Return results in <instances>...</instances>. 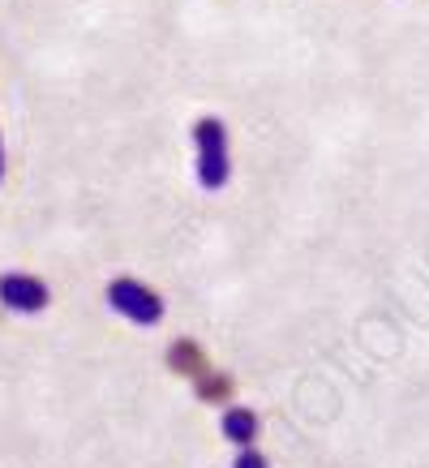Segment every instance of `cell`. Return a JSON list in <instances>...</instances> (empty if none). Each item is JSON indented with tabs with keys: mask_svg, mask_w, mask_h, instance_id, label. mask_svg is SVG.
I'll return each instance as SVG.
<instances>
[{
	"mask_svg": "<svg viewBox=\"0 0 429 468\" xmlns=\"http://www.w3.org/2000/svg\"><path fill=\"white\" fill-rule=\"evenodd\" d=\"M194 146H198V181L202 189H224L232 176V155H228V129L219 116H202L194 125Z\"/></svg>",
	"mask_w": 429,
	"mask_h": 468,
	"instance_id": "cell-1",
	"label": "cell"
},
{
	"mask_svg": "<svg viewBox=\"0 0 429 468\" xmlns=\"http://www.w3.org/2000/svg\"><path fill=\"white\" fill-rule=\"evenodd\" d=\"M108 305H112L120 318H129V323H138V326H155L159 318H163V297H159L155 288L129 280V275H120V280L108 284Z\"/></svg>",
	"mask_w": 429,
	"mask_h": 468,
	"instance_id": "cell-2",
	"label": "cell"
},
{
	"mask_svg": "<svg viewBox=\"0 0 429 468\" xmlns=\"http://www.w3.org/2000/svg\"><path fill=\"white\" fill-rule=\"evenodd\" d=\"M47 284H43L39 275H26V271H9V275H0V305L14 314H39L47 310Z\"/></svg>",
	"mask_w": 429,
	"mask_h": 468,
	"instance_id": "cell-3",
	"label": "cell"
},
{
	"mask_svg": "<svg viewBox=\"0 0 429 468\" xmlns=\"http://www.w3.org/2000/svg\"><path fill=\"white\" fill-rule=\"evenodd\" d=\"M219 430H224V439L236 442V447H254V439L262 434L254 409H228L224 412V421H219Z\"/></svg>",
	"mask_w": 429,
	"mask_h": 468,
	"instance_id": "cell-4",
	"label": "cell"
},
{
	"mask_svg": "<svg viewBox=\"0 0 429 468\" xmlns=\"http://www.w3.org/2000/svg\"><path fill=\"white\" fill-rule=\"evenodd\" d=\"M232 468H271V460L257 452V447H241V452H236V464H232Z\"/></svg>",
	"mask_w": 429,
	"mask_h": 468,
	"instance_id": "cell-5",
	"label": "cell"
},
{
	"mask_svg": "<svg viewBox=\"0 0 429 468\" xmlns=\"http://www.w3.org/2000/svg\"><path fill=\"white\" fill-rule=\"evenodd\" d=\"M0 181H5V143H0Z\"/></svg>",
	"mask_w": 429,
	"mask_h": 468,
	"instance_id": "cell-6",
	"label": "cell"
}]
</instances>
